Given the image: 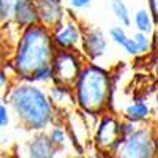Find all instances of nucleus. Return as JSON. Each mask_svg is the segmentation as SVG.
Listing matches in <instances>:
<instances>
[{"label": "nucleus", "mask_w": 158, "mask_h": 158, "mask_svg": "<svg viewBox=\"0 0 158 158\" xmlns=\"http://www.w3.org/2000/svg\"><path fill=\"white\" fill-rule=\"evenodd\" d=\"M115 76L112 68L85 62L73 85L76 108L87 115H103L114 109Z\"/></svg>", "instance_id": "nucleus-3"}, {"label": "nucleus", "mask_w": 158, "mask_h": 158, "mask_svg": "<svg viewBox=\"0 0 158 158\" xmlns=\"http://www.w3.org/2000/svg\"><path fill=\"white\" fill-rule=\"evenodd\" d=\"M19 0H0V27L6 25L11 21L13 8Z\"/></svg>", "instance_id": "nucleus-20"}, {"label": "nucleus", "mask_w": 158, "mask_h": 158, "mask_svg": "<svg viewBox=\"0 0 158 158\" xmlns=\"http://www.w3.org/2000/svg\"><path fill=\"white\" fill-rule=\"evenodd\" d=\"M13 82H15V79H13L11 73L6 70L5 65H0V92L5 94Z\"/></svg>", "instance_id": "nucleus-23"}, {"label": "nucleus", "mask_w": 158, "mask_h": 158, "mask_svg": "<svg viewBox=\"0 0 158 158\" xmlns=\"http://www.w3.org/2000/svg\"><path fill=\"white\" fill-rule=\"evenodd\" d=\"M108 36H109V41L114 43L117 48L123 49V52L127 56L133 57V59H138L139 57V52H138V48H136V43L131 35H128L127 29L122 27V25H111L109 30H108Z\"/></svg>", "instance_id": "nucleus-15"}, {"label": "nucleus", "mask_w": 158, "mask_h": 158, "mask_svg": "<svg viewBox=\"0 0 158 158\" xmlns=\"http://www.w3.org/2000/svg\"><path fill=\"white\" fill-rule=\"evenodd\" d=\"M63 123L68 130L76 156L85 155L92 149V135H94V130L97 128L98 117L87 115L76 108L74 111L65 115Z\"/></svg>", "instance_id": "nucleus-5"}, {"label": "nucleus", "mask_w": 158, "mask_h": 158, "mask_svg": "<svg viewBox=\"0 0 158 158\" xmlns=\"http://www.w3.org/2000/svg\"><path fill=\"white\" fill-rule=\"evenodd\" d=\"M152 38H153V46H155V51H158V22L155 25V30L152 33Z\"/></svg>", "instance_id": "nucleus-29"}, {"label": "nucleus", "mask_w": 158, "mask_h": 158, "mask_svg": "<svg viewBox=\"0 0 158 158\" xmlns=\"http://www.w3.org/2000/svg\"><path fill=\"white\" fill-rule=\"evenodd\" d=\"M0 158H22L19 155V150H18V146L13 147V149H3L0 150Z\"/></svg>", "instance_id": "nucleus-26"}, {"label": "nucleus", "mask_w": 158, "mask_h": 158, "mask_svg": "<svg viewBox=\"0 0 158 158\" xmlns=\"http://www.w3.org/2000/svg\"><path fill=\"white\" fill-rule=\"evenodd\" d=\"M147 8L152 13L155 22H158V0H147Z\"/></svg>", "instance_id": "nucleus-28"}, {"label": "nucleus", "mask_w": 158, "mask_h": 158, "mask_svg": "<svg viewBox=\"0 0 158 158\" xmlns=\"http://www.w3.org/2000/svg\"><path fill=\"white\" fill-rule=\"evenodd\" d=\"M155 25H156V22L152 16V13L149 11V8L142 6L133 13V25L131 27H135L136 32L152 35L155 30Z\"/></svg>", "instance_id": "nucleus-17"}, {"label": "nucleus", "mask_w": 158, "mask_h": 158, "mask_svg": "<svg viewBox=\"0 0 158 158\" xmlns=\"http://www.w3.org/2000/svg\"><path fill=\"white\" fill-rule=\"evenodd\" d=\"M18 150L22 158H59L60 155L46 131L32 133V136L25 139L24 144L18 146Z\"/></svg>", "instance_id": "nucleus-10"}, {"label": "nucleus", "mask_w": 158, "mask_h": 158, "mask_svg": "<svg viewBox=\"0 0 158 158\" xmlns=\"http://www.w3.org/2000/svg\"><path fill=\"white\" fill-rule=\"evenodd\" d=\"M82 158H114L109 153H104V152H98L95 149H90L85 155H82Z\"/></svg>", "instance_id": "nucleus-27"}, {"label": "nucleus", "mask_w": 158, "mask_h": 158, "mask_svg": "<svg viewBox=\"0 0 158 158\" xmlns=\"http://www.w3.org/2000/svg\"><path fill=\"white\" fill-rule=\"evenodd\" d=\"M46 90H48V95H49L52 106H54V109L59 114V120L63 122L65 115L76 109L73 87H67V85H60V84L52 82L49 87H46Z\"/></svg>", "instance_id": "nucleus-12"}, {"label": "nucleus", "mask_w": 158, "mask_h": 158, "mask_svg": "<svg viewBox=\"0 0 158 158\" xmlns=\"http://www.w3.org/2000/svg\"><path fill=\"white\" fill-rule=\"evenodd\" d=\"M149 62H150V71H152V76L155 77V81L158 82V51H155L153 54L149 57Z\"/></svg>", "instance_id": "nucleus-25"}, {"label": "nucleus", "mask_w": 158, "mask_h": 158, "mask_svg": "<svg viewBox=\"0 0 158 158\" xmlns=\"http://www.w3.org/2000/svg\"><path fill=\"white\" fill-rule=\"evenodd\" d=\"M109 6L118 25H122L125 29L133 25V15H131V10L125 0H111Z\"/></svg>", "instance_id": "nucleus-18"}, {"label": "nucleus", "mask_w": 158, "mask_h": 158, "mask_svg": "<svg viewBox=\"0 0 158 158\" xmlns=\"http://www.w3.org/2000/svg\"><path fill=\"white\" fill-rule=\"evenodd\" d=\"M5 101L19 127L30 133L48 131L59 120L46 87L29 81H15L5 92Z\"/></svg>", "instance_id": "nucleus-1"}, {"label": "nucleus", "mask_w": 158, "mask_h": 158, "mask_svg": "<svg viewBox=\"0 0 158 158\" xmlns=\"http://www.w3.org/2000/svg\"><path fill=\"white\" fill-rule=\"evenodd\" d=\"M109 36L100 25L95 24H85L82 27V40H81V49L79 52L84 56L87 62L100 63L108 56L109 52Z\"/></svg>", "instance_id": "nucleus-8"}, {"label": "nucleus", "mask_w": 158, "mask_h": 158, "mask_svg": "<svg viewBox=\"0 0 158 158\" xmlns=\"http://www.w3.org/2000/svg\"><path fill=\"white\" fill-rule=\"evenodd\" d=\"M85 59L79 51H56L54 57H52L51 67H52V76H54V82L60 85L73 87L77 81L79 74H81Z\"/></svg>", "instance_id": "nucleus-7"}, {"label": "nucleus", "mask_w": 158, "mask_h": 158, "mask_svg": "<svg viewBox=\"0 0 158 158\" xmlns=\"http://www.w3.org/2000/svg\"><path fill=\"white\" fill-rule=\"evenodd\" d=\"M8 24L18 32L40 24V15L35 0H19L13 8V16Z\"/></svg>", "instance_id": "nucleus-14"}, {"label": "nucleus", "mask_w": 158, "mask_h": 158, "mask_svg": "<svg viewBox=\"0 0 158 158\" xmlns=\"http://www.w3.org/2000/svg\"><path fill=\"white\" fill-rule=\"evenodd\" d=\"M117 114L123 120L133 122L136 125H142V123L152 122L153 109H152V104L149 103V100L144 95H135L120 109V112H117Z\"/></svg>", "instance_id": "nucleus-11"}, {"label": "nucleus", "mask_w": 158, "mask_h": 158, "mask_svg": "<svg viewBox=\"0 0 158 158\" xmlns=\"http://www.w3.org/2000/svg\"><path fill=\"white\" fill-rule=\"evenodd\" d=\"M56 54L51 29L36 24L19 30L13 44L11 59L5 63L15 81H29L33 71L51 65Z\"/></svg>", "instance_id": "nucleus-2"}, {"label": "nucleus", "mask_w": 158, "mask_h": 158, "mask_svg": "<svg viewBox=\"0 0 158 158\" xmlns=\"http://www.w3.org/2000/svg\"><path fill=\"white\" fill-rule=\"evenodd\" d=\"M114 158H158V127L153 122L138 125L118 144Z\"/></svg>", "instance_id": "nucleus-4"}, {"label": "nucleus", "mask_w": 158, "mask_h": 158, "mask_svg": "<svg viewBox=\"0 0 158 158\" xmlns=\"http://www.w3.org/2000/svg\"><path fill=\"white\" fill-rule=\"evenodd\" d=\"M11 118H13V114L8 103L5 100H0V130H5L6 127H10Z\"/></svg>", "instance_id": "nucleus-22"}, {"label": "nucleus", "mask_w": 158, "mask_h": 158, "mask_svg": "<svg viewBox=\"0 0 158 158\" xmlns=\"http://www.w3.org/2000/svg\"><path fill=\"white\" fill-rule=\"evenodd\" d=\"M82 27L84 21L79 16L68 11V16L62 22H59L54 29H51L52 41H54L56 51H79L82 40Z\"/></svg>", "instance_id": "nucleus-9"}, {"label": "nucleus", "mask_w": 158, "mask_h": 158, "mask_svg": "<svg viewBox=\"0 0 158 158\" xmlns=\"http://www.w3.org/2000/svg\"><path fill=\"white\" fill-rule=\"evenodd\" d=\"M29 82H33L36 85H41V87H49L52 82H54L52 67L51 65H46V67H41V68H38L36 71H33L32 76L29 77Z\"/></svg>", "instance_id": "nucleus-19"}, {"label": "nucleus", "mask_w": 158, "mask_h": 158, "mask_svg": "<svg viewBox=\"0 0 158 158\" xmlns=\"http://www.w3.org/2000/svg\"><path fill=\"white\" fill-rule=\"evenodd\" d=\"M74 158H82V156H74Z\"/></svg>", "instance_id": "nucleus-30"}, {"label": "nucleus", "mask_w": 158, "mask_h": 158, "mask_svg": "<svg viewBox=\"0 0 158 158\" xmlns=\"http://www.w3.org/2000/svg\"><path fill=\"white\" fill-rule=\"evenodd\" d=\"M120 122L122 118L115 111H109L100 115L97 128L94 130V135H92V149L114 155V152L117 150L118 144L122 141Z\"/></svg>", "instance_id": "nucleus-6"}, {"label": "nucleus", "mask_w": 158, "mask_h": 158, "mask_svg": "<svg viewBox=\"0 0 158 158\" xmlns=\"http://www.w3.org/2000/svg\"><path fill=\"white\" fill-rule=\"evenodd\" d=\"M138 128V125L136 123H133V122H128V120H123L122 118V122H120V133H122V139L123 138H127V136H130L133 131Z\"/></svg>", "instance_id": "nucleus-24"}, {"label": "nucleus", "mask_w": 158, "mask_h": 158, "mask_svg": "<svg viewBox=\"0 0 158 158\" xmlns=\"http://www.w3.org/2000/svg\"><path fill=\"white\" fill-rule=\"evenodd\" d=\"M94 3V0H65V6L70 13L73 15H79V13H82L85 10H89Z\"/></svg>", "instance_id": "nucleus-21"}, {"label": "nucleus", "mask_w": 158, "mask_h": 158, "mask_svg": "<svg viewBox=\"0 0 158 158\" xmlns=\"http://www.w3.org/2000/svg\"><path fill=\"white\" fill-rule=\"evenodd\" d=\"M35 3L40 15V24L48 29H54L68 16L65 0H35Z\"/></svg>", "instance_id": "nucleus-13"}, {"label": "nucleus", "mask_w": 158, "mask_h": 158, "mask_svg": "<svg viewBox=\"0 0 158 158\" xmlns=\"http://www.w3.org/2000/svg\"><path fill=\"white\" fill-rule=\"evenodd\" d=\"M46 133H48L51 142L54 144L56 149L60 153H65L70 147L73 149V144H71V139H70V135H68V130H67V127H65V123L62 120H57L54 125L46 131Z\"/></svg>", "instance_id": "nucleus-16"}]
</instances>
